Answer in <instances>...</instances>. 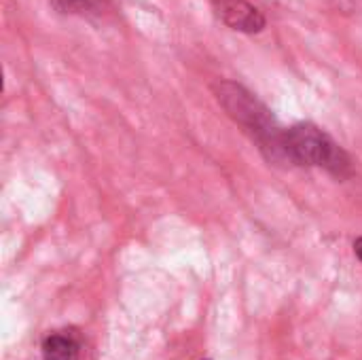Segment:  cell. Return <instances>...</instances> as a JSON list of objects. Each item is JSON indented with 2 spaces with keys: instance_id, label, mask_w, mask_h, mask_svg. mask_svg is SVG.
<instances>
[{
  "instance_id": "3957f363",
  "label": "cell",
  "mask_w": 362,
  "mask_h": 360,
  "mask_svg": "<svg viewBox=\"0 0 362 360\" xmlns=\"http://www.w3.org/2000/svg\"><path fill=\"white\" fill-rule=\"evenodd\" d=\"M216 17L231 30L244 34H259L265 30V15L248 0H208Z\"/></svg>"
},
{
  "instance_id": "7a4b0ae2",
  "label": "cell",
  "mask_w": 362,
  "mask_h": 360,
  "mask_svg": "<svg viewBox=\"0 0 362 360\" xmlns=\"http://www.w3.org/2000/svg\"><path fill=\"white\" fill-rule=\"evenodd\" d=\"M282 153L291 163L325 168L339 178L352 172L346 151L327 132L312 123H297L284 129Z\"/></svg>"
},
{
  "instance_id": "6da1fadb",
  "label": "cell",
  "mask_w": 362,
  "mask_h": 360,
  "mask_svg": "<svg viewBox=\"0 0 362 360\" xmlns=\"http://www.w3.org/2000/svg\"><path fill=\"white\" fill-rule=\"evenodd\" d=\"M216 102L225 108V112L252 138L259 149L269 159H284L282 153V136L284 129L276 123L272 110L257 100L246 87L233 81H216L212 85Z\"/></svg>"
},
{
  "instance_id": "52a82bcc",
  "label": "cell",
  "mask_w": 362,
  "mask_h": 360,
  "mask_svg": "<svg viewBox=\"0 0 362 360\" xmlns=\"http://www.w3.org/2000/svg\"><path fill=\"white\" fill-rule=\"evenodd\" d=\"M204 360H210V359H204Z\"/></svg>"
},
{
  "instance_id": "5b68a950",
  "label": "cell",
  "mask_w": 362,
  "mask_h": 360,
  "mask_svg": "<svg viewBox=\"0 0 362 360\" xmlns=\"http://www.w3.org/2000/svg\"><path fill=\"white\" fill-rule=\"evenodd\" d=\"M51 2L59 13H72V15L100 13V8H102L100 0H51Z\"/></svg>"
},
{
  "instance_id": "277c9868",
  "label": "cell",
  "mask_w": 362,
  "mask_h": 360,
  "mask_svg": "<svg viewBox=\"0 0 362 360\" xmlns=\"http://www.w3.org/2000/svg\"><path fill=\"white\" fill-rule=\"evenodd\" d=\"M42 360H81V342L72 331L49 333L40 344Z\"/></svg>"
},
{
  "instance_id": "8992f818",
  "label": "cell",
  "mask_w": 362,
  "mask_h": 360,
  "mask_svg": "<svg viewBox=\"0 0 362 360\" xmlns=\"http://www.w3.org/2000/svg\"><path fill=\"white\" fill-rule=\"evenodd\" d=\"M354 252H356V257L361 259L362 263V238H358V240L354 242Z\"/></svg>"
}]
</instances>
